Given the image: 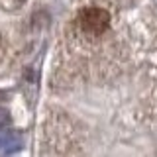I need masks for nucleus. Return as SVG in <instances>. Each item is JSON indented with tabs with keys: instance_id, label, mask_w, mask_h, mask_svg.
I'll use <instances>...</instances> for the list:
<instances>
[{
	"instance_id": "3",
	"label": "nucleus",
	"mask_w": 157,
	"mask_h": 157,
	"mask_svg": "<svg viewBox=\"0 0 157 157\" xmlns=\"http://www.w3.org/2000/svg\"><path fill=\"white\" fill-rule=\"evenodd\" d=\"M8 122H10V118L4 112H0V128H4V124H8Z\"/></svg>"
},
{
	"instance_id": "2",
	"label": "nucleus",
	"mask_w": 157,
	"mask_h": 157,
	"mask_svg": "<svg viewBox=\"0 0 157 157\" xmlns=\"http://www.w3.org/2000/svg\"><path fill=\"white\" fill-rule=\"evenodd\" d=\"M20 145V140L14 134L10 132H0V147L8 149V147H18Z\"/></svg>"
},
{
	"instance_id": "1",
	"label": "nucleus",
	"mask_w": 157,
	"mask_h": 157,
	"mask_svg": "<svg viewBox=\"0 0 157 157\" xmlns=\"http://www.w3.org/2000/svg\"><path fill=\"white\" fill-rule=\"evenodd\" d=\"M78 29L86 37H98L110 26V14L100 6H86L77 18Z\"/></svg>"
}]
</instances>
